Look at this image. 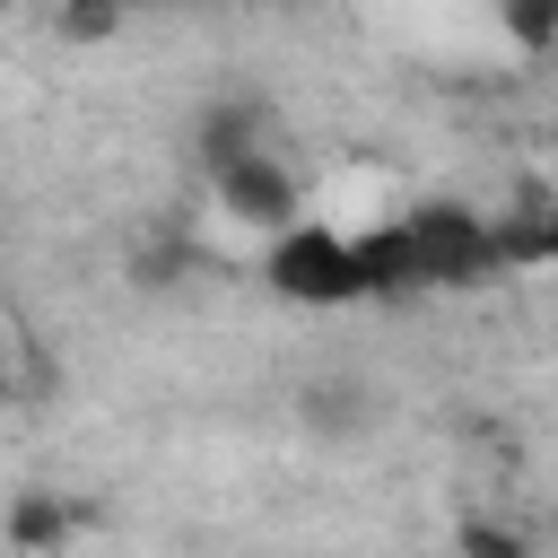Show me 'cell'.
<instances>
[{
  "instance_id": "7a4b0ae2",
  "label": "cell",
  "mask_w": 558,
  "mask_h": 558,
  "mask_svg": "<svg viewBox=\"0 0 558 558\" xmlns=\"http://www.w3.org/2000/svg\"><path fill=\"white\" fill-rule=\"evenodd\" d=\"M262 279H270L288 305H314V314L384 296V279H375V235H366L357 218H340V209H296L279 235H262Z\"/></svg>"
},
{
  "instance_id": "30bf717a",
  "label": "cell",
  "mask_w": 558,
  "mask_h": 558,
  "mask_svg": "<svg viewBox=\"0 0 558 558\" xmlns=\"http://www.w3.org/2000/svg\"><path fill=\"white\" fill-rule=\"evenodd\" d=\"M453 541H462V549H523V532H514V523H488V514H471Z\"/></svg>"
},
{
  "instance_id": "8fae6325",
  "label": "cell",
  "mask_w": 558,
  "mask_h": 558,
  "mask_svg": "<svg viewBox=\"0 0 558 558\" xmlns=\"http://www.w3.org/2000/svg\"><path fill=\"white\" fill-rule=\"evenodd\" d=\"M541 174H549V183H558V131H549V148H541Z\"/></svg>"
},
{
  "instance_id": "3957f363",
  "label": "cell",
  "mask_w": 558,
  "mask_h": 558,
  "mask_svg": "<svg viewBox=\"0 0 558 558\" xmlns=\"http://www.w3.org/2000/svg\"><path fill=\"white\" fill-rule=\"evenodd\" d=\"M201 174H209V209L227 227H244V235H279L296 209H314V183L279 157V140H253V148H235V157H218Z\"/></svg>"
},
{
  "instance_id": "5b68a950",
  "label": "cell",
  "mask_w": 558,
  "mask_h": 558,
  "mask_svg": "<svg viewBox=\"0 0 558 558\" xmlns=\"http://www.w3.org/2000/svg\"><path fill=\"white\" fill-rule=\"evenodd\" d=\"M253 140H270V122H262L253 96H227V105L201 113V166H218V157H235V148H253Z\"/></svg>"
},
{
  "instance_id": "8992f818",
  "label": "cell",
  "mask_w": 558,
  "mask_h": 558,
  "mask_svg": "<svg viewBox=\"0 0 558 558\" xmlns=\"http://www.w3.org/2000/svg\"><path fill=\"white\" fill-rule=\"evenodd\" d=\"M131 9L140 0H52V35L61 44H113L131 26Z\"/></svg>"
},
{
  "instance_id": "9c48e42d",
  "label": "cell",
  "mask_w": 558,
  "mask_h": 558,
  "mask_svg": "<svg viewBox=\"0 0 558 558\" xmlns=\"http://www.w3.org/2000/svg\"><path fill=\"white\" fill-rule=\"evenodd\" d=\"M26 357H35V349H26V331H17V323H9V305H0V410L26 392Z\"/></svg>"
},
{
  "instance_id": "ba28073f",
  "label": "cell",
  "mask_w": 558,
  "mask_h": 558,
  "mask_svg": "<svg viewBox=\"0 0 558 558\" xmlns=\"http://www.w3.org/2000/svg\"><path fill=\"white\" fill-rule=\"evenodd\" d=\"M9 541H17V549H61V541H70V506H61V497H17Z\"/></svg>"
},
{
  "instance_id": "52a82bcc",
  "label": "cell",
  "mask_w": 558,
  "mask_h": 558,
  "mask_svg": "<svg viewBox=\"0 0 558 558\" xmlns=\"http://www.w3.org/2000/svg\"><path fill=\"white\" fill-rule=\"evenodd\" d=\"M497 26H506V44H514L523 61L558 52V0H497Z\"/></svg>"
},
{
  "instance_id": "6da1fadb",
  "label": "cell",
  "mask_w": 558,
  "mask_h": 558,
  "mask_svg": "<svg viewBox=\"0 0 558 558\" xmlns=\"http://www.w3.org/2000/svg\"><path fill=\"white\" fill-rule=\"evenodd\" d=\"M375 235V279L384 296L392 288H488L506 270L497 253V209H471V201H401L392 218L366 227Z\"/></svg>"
},
{
  "instance_id": "7c38bea8",
  "label": "cell",
  "mask_w": 558,
  "mask_h": 558,
  "mask_svg": "<svg viewBox=\"0 0 558 558\" xmlns=\"http://www.w3.org/2000/svg\"><path fill=\"white\" fill-rule=\"evenodd\" d=\"M9 9H26V0H0V17H9Z\"/></svg>"
},
{
  "instance_id": "277c9868",
  "label": "cell",
  "mask_w": 558,
  "mask_h": 558,
  "mask_svg": "<svg viewBox=\"0 0 558 558\" xmlns=\"http://www.w3.org/2000/svg\"><path fill=\"white\" fill-rule=\"evenodd\" d=\"M497 253H506V270H558V183L549 174L497 209Z\"/></svg>"
}]
</instances>
